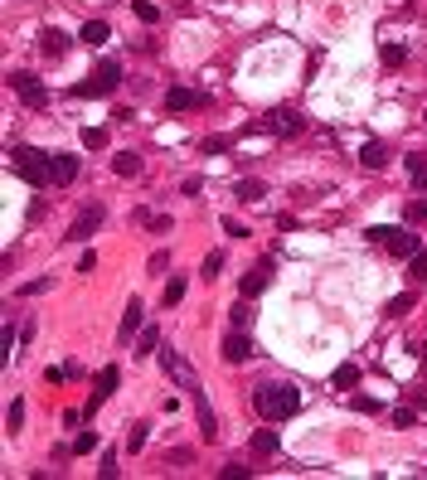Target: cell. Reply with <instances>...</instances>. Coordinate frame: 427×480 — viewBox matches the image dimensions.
<instances>
[{
	"label": "cell",
	"mask_w": 427,
	"mask_h": 480,
	"mask_svg": "<svg viewBox=\"0 0 427 480\" xmlns=\"http://www.w3.org/2000/svg\"><path fill=\"white\" fill-rule=\"evenodd\" d=\"M112 170H117L121 180H131V175H141V156H136V151H121V156H112Z\"/></svg>",
	"instance_id": "e0dca14e"
},
{
	"label": "cell",
	"mask_w": 427,
	"mask_h": 480,
	"mask_svg": "<svg viewBox=\"0 0 427 480\" xmlns=\"http://www.w3.org/2000/svg\"><path fill=\"white\" fill-rule=\"evenodd\" d=\"M330 384H335V388H354V384H359V364H340Z\"/></svg>",
	"instance_id": "4316f807"
},
{
	"label": "cell",
	"mask_w": 427,
	"mask_h": 480,
	"mask_svg": "<svg viewBox=\"0 0 427 480\" xmlns=\"http://www.w3.org/2000/svg\"><path fill=\"white\" fill-rule=\"evenodd\" d=\"M253 407H257V417H267V422H287V417H297L301 393L292 384H262V388H253Z\"/></svg>",
	"instance_id": "6da1fadb"
},
{
	"label": "cell",
	"mask_w": 427,
	"mask_h": 480,
	"mask_svg": "<svg viewBox=\"0 0 427 480\" xmlns=\"http://www.w3.org/2000/svg\"><path fill=\"white\" fill-rule=\"evenodd\" d=\"M185 291H190L185 277H170V282H165V306H180V301H185Z\"/></svg>",
	"instance_id": "83f0119b"
},
{
	"label": "cell",
	"mask_w": 427,
	"mask_h": 480,
	"mask_svg": "<svg viewBox=\"0 0 427 480\" xmlns=\"http://www.w3.org/2000/svg\"><path fill=\"white\" fill-rule=\"evenodd\" d=\"M160 369H165V374H170V379H180V384L190 388V393H195V388H200V379H195V369H190V364H185V359H180V354H175V350H160Z\"/></svg>",
	"instance_id": "ba28073f"
},
{
	"label": "cell",
	"mask_w": 427,
	"mask_h": 480,
	"mask_svg": "<svg viewBox=\"0 0 427 480\" xmlns=\"http://www.w3.org/2000/svg\"><path fill=\"white\" fill-rule=\"evenodd\" d=\"M364 243H379V248H389L394 257H413V253H418V233H408V228H369Z\"/></svg>",
	"instance_id": "277c9868"
},
{
	"label": "cell",
	"mask_w": 427,
	"mask_h": 480,
	"mask_svg": "<svg viewBox=\"0 0 427 480\" xmlns=\"http://www.w3.org/2000/svg\"><path fill=\"white\" fill-rule=\"evenodd\" d=\"M39 49H44L49 59H59V54H68V49H73V39H68L63 29H54V24H49V29H39Z\"/></svg>",
	"instance_id": "4fadbf2b"
},
{
	"label": "cell",
	"mask_w": 427,
	"mask_h": 480,
	"mask_svg": "<svg viewBox=\"0 0 427 480\" xmlns=\"http://www.w3.org/2000/svg\"><path fill=\"white\" fill-rule=\"evenodd\" d=\"M165 267H170V257H165V253H151V262H146V272H151V277H160Z\"/></svg>",
	"instance_id": "74e56055"
},
{
	"label": "cell",
	"mask_w": 427,
	"mask_h": 480,
	"mask_svg": "<svg viewBox=\"0 0 427 480\" xmlns=\"http://www.w3.org/2000/svg\"><path fill=\"white\" fill-rule=\"evenodd\" d=\"M228 315H233V330H248V320H253V306H248V296H243V301H238Z\"/></svg>",
	"instance_id": "4dcf8cb0"
},
{
	"label": "cell",
	"mask_w": 427,
	"mask_h": 480,
	"mask_svg": "<svg viewBox=\"0 0 427 480\" xmlns=\"http://www.w3.org/2000/svg\"><path fill=\"white\" fill-rule=\"evenodd\" d=\"M93 447H98V432H78V442H73V451H78V456H88Z\"/></svg>",
	"instance_id": "8d00e7d4"
},
{
	"label": "cell",
	"mask_w": 427,
	"mask_h": 480,
	"mask_svg": "<svg viewBox=\"0 0 427 480\" xmlns=\"http://www.w3.org/2000/svg\"><path fill=\"white\" fill-rule=\"evenodd\" d=\"M423 121H427V117H423Z\"/></svg>",
	"instance_id": "ee69618b"
},
{
	"label": "cell",
	"mask_w": 427,
	"mask_h": 480,
	"mask_svg": "<svg viewBox=\"0 0 427 480\" xmlns=\"http://www.w3.org/2000/svg\"><path fill=\"white\" fill-rule=\"evenodd\" d=\"M107 39H112L107 20H88V24H83V44H107Z\"/></svg>",
	"instance_id": "603a6c76"
},
{
	"label": "cell",
	"mask_w": 427,
	"mask_h": 480,
	"mask_svg": "<svg viewBox=\"0 0 427 480\" xmlns=\"http://www.w3.org/2000/svg\"><path fill=\"white\" fill-rule=\"evenodd\" d=\"M267 287H272V257H262V262H253V272H248V277L238 282V291H243L248 301H253V296H262Z\"/></svg>",
	"instance_id": "52a82bcc"
},
{
	"label": "cell",
	"mask_w": 427,
	"mask_h": 480,
	"mask_svg": "<svg viewBox=\"0 0 427 480\" xmlns=\"http://www.w3.org/2000/svg\"><path fill=\"white\" fill-rule=\"evenodd\" d=\"M78 175V160L73 156H54V185H68Z\"/></svg>",
	"instance_id": "ffe728a7"
},
{
	"label": "cell",
	"mask_w": 427,
	"mask_h": 480,
	"mask_svg": "<svg viewBox=\"0 0 427 480\" xmlns=\"http://www.w3.org/2000/svg\"><path fill=\"white\" fill-rule=\"evenodd\" d=\"M141 320H146V306H141V301H126V315H121V340H131V335L141 330Z\"/></svg>",
	"instance_id": "2e32d148"
},
{
	"label": "cell",
	"mask_w": 427,
	"mask_h": 480,
	"mask_svg": "<svg viewBox=\"0 0 427 480\" xmlns=\"http://www.w3.org/2000/svg\"><path fill=\"white\" fill-rule=\"evenodd\" d=\"M403 218H408V223H423L427 218V199H413V204L403 209Z\"/></svg>",
	"instance_id": "836d02e7"
},
{
	"label": "cell",
	"mask_w": 427,
	"mask_h": 480,
	"mask_svg": "<svg viewBox=\"0 0 427 480\" xmlns=\"http://www.w3.org/2000/svg\"><path fill=\"white\" fill-rule=\"evenodd\" d=\"M218 272H223V253H209V257H204V277L218 282Z\"/></svg>",
	"instance_id": "e575fe53"
},
{
	"label": "cell",
	"mask_w": 427,
	"mask_h": 480,
	"mask_svg": "<svg viewBox=\"0 0 427 480\" xmlns=\"http://www.w3.org/2000/svg\"><path fill=\"white\" fill-rule=\"evenodd\" d=\"M117 88H121V68H117L112 59H103V63H98V68H93L78 88H73V97H112Z\"/></svg>",
	"instance_id": "3957f363"
},
{
	"label": "cell",
	"mask_w": 427,
	"mask_h": 480,
	"mask_svg": "<svg viewBox=\"0 0 427 480\" xmlns=\"http://www.w3.org/2000/svg\"><path fill=\"white\" fill-rule=\"evenodd\" d=\"M359 165H364V170H384V165H389L384 141H364V146H359Z\"/></svg>",
	"instance_id": "9a60e30c"
},
{
	"label": "cell",
	"mask_w": 427,
	"mask_h": 480,
	"mask_svg": "<svg viewBox=\"0 0 427 480\" xmlns=\"http://www.w3.org/2000/svg\"><path fill=\"white\" fill-rule=\"evenodd\" d=\"M408 180H413L418 190H427V151H413V156H408Z\"/></svg>",
	"instance_id": "d6986e66"
},
{
	"label": "cell",
	"mask_w": 427,
	"mask_h": 480,
	"mask_svg": "<svg viewBox=\"0 0 427 480\" xmlns=\"http://www.w3.org/2000/svg\"><path fill=\"white\" fill-rule=\"evenodd\" d=\"M103 218H107V204H88V209L68 223V233H63V238H68V243H88V238L103 228Z\"/></svg>",
	"instance_id": "5b68a950"
},
{
	"label": "cell",
	"mask_w": 427,
	"mask_h": 480,
	"mask_svg": "<svg viewBox=\"0 0 427 480\" xmlns=\"http://www.w3.org/2000/svg\"><path fill=\"white\" fill-rule=\"evenodd\" d=\"M248 354H253V340H248V330H233V335L223 340V359H228V364H248Z\"/></svg>",
	"instance_id": "8fae6325"
},
{
	"label": "cell",
	"mask_w": 427,
	"mask_h": 480,
	"mask_svg": "<svg viewBox=\"0 0 427 480\" xmlns=\"http://www.w3.org/2000/svg\"><path fill=\"white\" fill-rule=\"evenodd\" d=\"M408 310H413V291H403V296L389 301V315H408Z\"/></svg>",
	"instance_id": "d6a6232c"
},
{
	"label": "cell",
	"mask_w": 427,
	"mask_h": 480,
	"mask_svg": "<svg viewBox=\"0 0 427 480\" xmlns=\"http://www.w3.org/2000/svg\"><path fill=\"white\" fill-rule=\"evenodd\" d=\"M262 194H267L262 180H238V199H243V204H262Z\"/></svg>",
	"instance_id": "cb8c5ba5"
},
{
	"label": "cell",
	"mask_w": 427,
	"mask_h": 480,
	"mask_svg": "<svg viewBox=\"0 0 427 480\" xmlns=\"http://www.w3.org/2000/svg\"><path fill=\"white\" fill-rule=\"evenodd\" d=\"M49 287H54V282H49V277H44V282H29V287L20 291V296H39V291H49Z\"/></svg>",
	"instance_id": "b9f144b4"
},
{
	"label": "cell",
	"mask_w": 427,
	"mask_h": 480,
	"mask_svg": "<svg viewBox=\"0 0 427 480\" xmlns=\"http://www.w3.org/2000/svg\"><path fill=\"white\" fill-rule=\"evenodd\" d=\"M190 107H209V93H195V88H170L165 93V112H190Z\"/></svg>",
	"instance_id": "30bf717a"
},
{
	"label": "cell",
	"mask_w": 427,
	"mask_h": 480,
	"mask_svg": "<svg viewBox=\"0 0 427 480\" xmlns=\"http://www.w3.org/2000/svg\"><path fill=\"white\" fill-rule=\"evenodd\" d=\"M156 345H160V330H156V325H141V340H136L131 354H136V359H141V354H160Z\"/></svg>",
	"instance_id": "ac0fdd59"
},
{
	"label": "cell",
	"mask_w": 427,
	"mask_h": 480,
	"mask_svg": "<svg viewBox=\"0 0 427 480\" xmlns=\"http://www.w3.org/2000/svg\"><path fill=\"white\" fill-rule=\"evenodd\" d=\"M5 432L15 437V432H24V398H15L10 403V412H5Z\"/></svg>",
	"instance_id": "d4e9b609"
},
{
	"label": "cell",
	"mask_w": 427,
	"mask_h": 480,
	"mask_svg": "<svg viewBox=\"0 0 427 480\" xmlns=\"http://www.w3.org/2000/svg\"><path fill=\"white\" fill-rule=\"evenodd\" d=\"M10 88L20 93L24 107H34V112H39V107H49V93H44V83H39L34 73H10Z\"/></svg>",
	"instance_id": "8992f818"
},
{
	"label": "cell",
	"mask_w": 427,
	"mask_h": 480,
	"mask_svg": "<svg viewBox=\"0 0 427 480\" xmlns=\"http://www.w3.org/2000/svg\"><path fill=\"white\" fill-rule=\"evenodd\" d=\"M83 146H88V151H103L107 146V126H83Z\"/></svg>",
	"instance_id": "f1b7e54d"
},
{
	"label": "cell",
	"mask_w": 427,
	"mask_h": 480,
	"mask_svg": "<svg viewBox=\"0 0 427 480\" xmlns=\"http://www.w3.org/2000/svg\"><path fill=\"white\" fill-rule=\"evenodd\" d=\"M413 412L418 407H394V427H413Z\"/></svg>",
	"instance_id": "f35d334b"
},
{
	"label": "cell",
	"mask_w": 427,
	"mask_h": 480,
	"mask_svg": "<svg viewBox=\"0 0 427 480\" xmlns=\"http://www.w3.org/2000/svg\"><path fill=\"white\" fill-rule=\"evenodd\" d=\"M10 170L20 180H29L34 190H49L54 185V156H44L39 146H10Z\"/></svg>",
	"instance_id": "7a4b0ae2"
},
{
	"label": "cell",
	"mask_w": 427,
	"mask_h": 480,
	"mask_svg": "<svg viewBox=\"0 0 427 480\" xmlns=\"http://www.w3.org/2000/svg\"><path fill=\"white\" fill-rule=\"evenodd\" d=\"M223 233H228V238H248V228H243L238 218H223Z\"/></svg>",
	"instance_id": "60d3db41"
},
{
	"label": "cell",
	"mask_w": 427,
	"mask_h": 480,
	"mask_svg": "<svg viewBox=\"0 0 427 480\" xmlns=\"http://www.w3.org/2000/svg\"><path fill=\"white\" fill-rule=\"evenodd\" d=\"M253 451H257V456H272V451H277V432H272V427H257V432H253Z\"/></svg>",
	"instance_id": "44dd1931"
},
{
	"label": "cell",
	"mask_w": 427,
	"mask_h": 480,
	"mask_svg": "<svg viewBox=\"0 0 427 480\" xmlns=\"http://www.w3.org/2000/svg\"><path fill=\"white\" fill-rule=\"evenodd\" d=\"M146 437H151V427H146V422H131V432H126V447H131V451H141V447H146Z\"/></svg>",
	"instance_id": "1f68e13d"
},
{
	"label": "cell",
	"mask_w": 427,
	"mask_h": 480,
	"mask_svg": "<svg viewBox=\"0 0 427 480\" xmlns=\"http://www.w3.org/2000/svg\"><path fill=\"white\" fill-rule=\"evenodd\" d=\"M131 10H136V20H141V24H156V20H160V10H156L151 0H131Z\"/></svg>",
	"instance_id": "f546056e"
},
{
	"label": "cell",
	"mask_w": 427,
	"mask_h": 480,
	"mask_svg": "<svg viewBox=\"0 0 427 480\" xmlns=\"http://www.w3.org/2000/svg\"><path fill=\"white\" fill-rule=\"evenodd\" d=\"M195 412H200V437H204V442H214V437H218V417H214L204 388H195Z\"/></svg>",
	"instance_id": "7c38bea8"
},
{
	"label": "cell",
	"mask_w": 427,
	"mask_h": 480,
	"mask_svg": "<svg viewBox=\"0 0 427 480\" xmlns=\"http://www.w3.org/2000/svg\"><path fill=\"white\" fill-rule=\"evenodd\" d=\"M418 364H423V379H427V345L418 350Z\"/></svg>",
	"instance_id": "7bdbcfd3"
},
{
	"label": "cell",
	"mask_w": 427,
	"mask_h": 480,
	"mask_svg": "<svg viewBox=\"0 0 427 480\" xmlns=\"http://www.w3.org/2000/svg\"><path fill=\"white\" fill-rule=\"evenodd\" d=\"M98 476H103V480L117 476V456H112V451H103V466H98Z\"/></svg>",
	"instance_id": "ab89813d"
},
{
	"label": "cell",
	"mask_w": 427,
	"mask_h": 480,
	"mask_svg": "<svg viewBox=\"0 0 427 480\" xmlns=\"http://www.w3.org/2000/svg\"><path fill=\"white\" fill-rule=\"evenodd\" d=\"M379 407H384V403H379V398H369V393H359V398H354V412H364V417H369V412H379Z\"/></svg>",
	"instance_id": "d590c367"
},
{
	"label": "cell",
	"mask_w": 427,
	"mask_h": 480,
	"mask_svg": "<svg viewBox=\"0 0 427 480\" xmlns=\"http://www.w3.org/2000/svg\"><path fill=\"white\" fill-rule=\"evenodd\" d=\"M117 379H121V369H117V364H107L103 374H98V384H93V398H88V412H98V407H103L107 398L117 393Z\"/></svg>",
	"instance_id": "9c48e42d"
},
{
	"label": "cell",
	"mask_w": 427,
	"mask_h": 480,
	"mask_svg": "<svg viewBox=\"0 0 427 480\" xmlns=\"http://www.w3.org/2000/svg\"><path fill=\"white\" fill-rule=\"evenodd\" d=\"M379 59H384V68H403L408 49H403V44H384V49H379Z\"/></svg>",
	"instance_id": "484cf974"
},
{
	"label": "cell",
	"mask_w": 427,
	"mask_h": 480,
	"mask_svg": "<svg viewBox=\"0 0 427 480\" xmlns=\"http://www.w3.org/2000/svg\"><path fill=\"white\" fill-rule=\"evenodd\" d=\"M262 126H267V131H272V136H297V131H301V126H306V121H301V117H297V112H272V117H267V121H262Z\"/></svg>",
	"instance_id": "5bb4252c"
},
{
	"label": "cell",
	"mask_w": 427,
	"mask_h": 480,
	"mask_svg": "<svg viewBox=\"0 0 427 480\" xmlns=\"http://www.w3.org/2000/svg\"><path fill=\"white\" fill-rule=\"evenodd\" d=\"M408 277H413V287H423V282H427V243L408 257Z\"/></svg>",
	"instance_id": "7402d4cb"
}]
</instances>
